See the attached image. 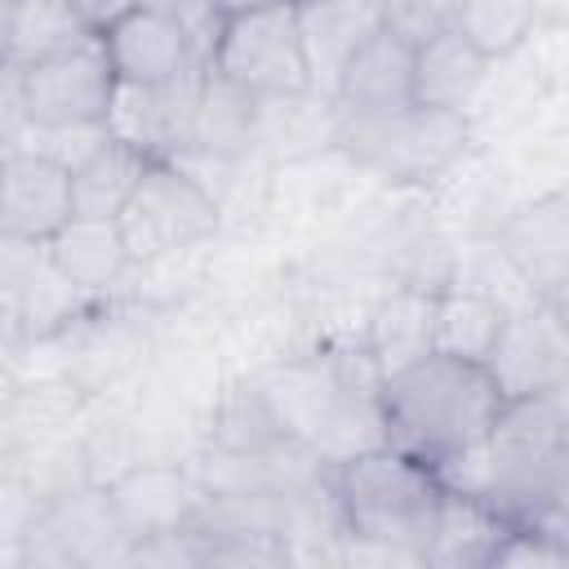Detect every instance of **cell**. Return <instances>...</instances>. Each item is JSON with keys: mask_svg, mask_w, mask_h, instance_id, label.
<instances>
[{"mask_svg": "<svg viewBox=\"0 0 569 569\" xmlns=\"http://www.w3.org/2000/svg\"><path fill=\"white\" fill-rule=\"evenodd\" d=\"M507 409V391L485 360L427 351L378 387L382 440L440 471V480L485 449Z\"/></svg>", "mask_w": 569, "mask_h": 569, "instance_id": "cell-1", "label": "cell"}, {"mask_svg": "<svg viewBox=\"0 0 569 569\" xmlns=\"http://www.w3.org/2000/svg\"><path fill=\"white\" fill-rule=\"evenodd\" d=\"M329 493L342 520V538L378 556L422 565V547L445 502V480L436 467L378 440L333 467Z\"/></svg>", "mask_w": 569, "mask_h": 569, "instance_id": "cell-2", "label": "cell"}, {"mask_svg": "<svg viewBox=\"0 0 569 569\" xmlns=\"http://www.w3.org/2000/svg\"><path fill=\"white\" fill-rule=\"evenodd\" d=\"M333 138L356 164L373 169L382 182L418 187V182L440 178L467 151L471 124H467V111L413 102V107H400L391 116H369V120L338 116Z\"/></svg>", "mask_w": 569, "mask_h": 569, "instance_id": "cell-3", "label": "cell"}, {"mask_svg": "<svg viewBox=\"0 0 569 569\" xmlns=\"http://www.w3.org/2000/svg\"><path fill=\"white\" fill-rule=\"evenodd\" d=\"M213 71L262 102H298L316 89L298 0L231 13L213 53Z\"/></svg>", "mask_w": 569, "mask_h": 569, "instance_id": "cell-4", "label": "cell"}, {"mask_svg": "<svg viewBox=\"0 0 569 569\" xmlns=\"http://www.w3.org/2000/svg\"><path fill=\"white\" fill-rule=\"evenodd\" d=\"M4 71L13 76L22 120L40 133L107 124L116 89H120L102 36H84L80 44H67L40 62L4 67Z\"/></svg>", "mask_w": 569, "mask_h": 569, "instance_id": "cell-5", "label": "cell"}, {"mask_svg": "<svg viewBox=\"0 0 569 569\" xmlns=\"http://www.w3.org/2000/svg\"><path fill=\"white\" fill-rule=\"evenodd\" d=\"M116 222L133 262H160L218 231V200L178 160H151Z\"/></svg>", "mask_w": 569, "mask_h": 569, "instance_id": "cell-6", "label": "cell"}, {"mask_svg": "<svg viewBox=\"0 0 569 569\" xmlns=\"http://www.w3.org/2000/svg\"><path fill=\"white\" fill-rule=\"evenodd\" d=\"M76 218L71 164L27 147L9 151L0 169V231L9 244H49Z\"/></svg>", "mask_w": 569, "mask_h": 569, "instance_id": "cell-7", "label": "cell"}, {"mask_svg": "<svg viewBox=\"0 0 569 569\" xmlns=\"http://www.w3.org/2000/svg\"><path fill=\"white\" fill-rule=\"evenodd\" d=\"M107 502L116 511L120 533L133 547V542H156V538L196 529L209 507V493L178 467L138 462L124 476L107 480Z\"/></svg>", "mask_w": 569, "mask_h": 569, "instance_id": "cell-8", "label": "cell"}, {"mask_svg": "<svg viewBox=\"0 0 569 569\" xmlns=\"http://www.w3.org/2000/svg\"><path fill=\"white\" fill-rule=\"evenodd\" d=\"M102 44L120 84H169L209 67L164 0H147L124 13L111 31H102Z\"/></svg>", "mask_w": 569, "mask_h": 569, "instance_id": "cell-9", "label": "cell"}, {"mask_svg": "<svg viewBox=\"0 0 569 569\" xmlns=\"http://www.w3.org/2000/svg\"><path fill=\"white\" fill-rule=\"evenodd\" d=\"M493 378L502 382L507 400L525 396H556L569 378V333L551 302H538L529 311H511L498 351L489 356Z\"/></svg>", "mask_w": 569, "mask_h": 569, "instance_id": "cell-10", "label": "cell"}, {"mask_svg": "<svg viewBox=\"0 0 569 569\" xmlns=\"http://www.w3.org/2000/svg\"><path fill=\"white\" fill-rule=\"evenodd\" d=\"M204 71H191V76L169 80V84H120L111 116H107V129L116 138L142 147L156 160H178V151L191 147V124H196Z\"/></svg>", "mask_w": 569, "mask_h": 569, "instance_id": "cell-11", "label": "cell"}, {"mask_svg": "<svg viewBox=\"0 0 569 569\" xmlns=\"http://www.w3.org/2000/svg\"><path fill=\"white\" fill-rule=\"evenodd\" d=\"M333 116L342 120H369V116H391L400 107H413V44L382 27L369 36L338 71L329 89Z\"/></svg>", "mask_w": 569, "mask_h": 569, "instance_id": "cell-12", "label": "cell"}, {"mask_svg": "<svg viewBox=\"0 0 569 569\" xmlns=\"http://www.w3.org/2000/svg\"><path fill=\"white\" fill-rule=\"evenodd\" d=\"M498 244L516 276L542 293V302L560 298L569 289V196H547L520 209L502 227Z\"/></svg>", "mask_w": 569, "mask_h": 569, "instance_id": "cell-13", "label": "cell"}, {"mask_svg": "<svg viewBox=\"0 0 569 569\" xmlns=\"http://www.w3.org/2000/svg\"><path fill=\"white\" fill-rule=\"evenodd\" d=\"M511 529H516V520L502 507H493L480 493L445 485V502H440L436 529L422 547V565H445V569L498 565V551L511 538Z\"/></svg>", "mask_w": 569, "mask_h": 569, "instance_id": "cell-14", "label": "cell"}, {"mask_svg": "<svg viewBox=\"0 0 569 569\" xmlns=\"http://www.w3.org/2000/svg\"><path fill=\"white\" fill-rule=\"evenodd\" d=\"M311 76L316 84L333 89L342 62L387 27V0H298Z\"/></svg>", "mask_w": 569, "mask_h": 569, "instance_id": "cell-15", "label": "cell"}, {"mask_svg": "<svg viewBox=\"0 0 569 569\" xmlns=\"http://www.w3.org/2000/svg\"><path fill=\"white\" fill-rule=\"evenodd\" d=\"M493 58L453 31H440L422 44H413V102L422 107H445V111H467V102L480 93Z\"/></svg>", "mask_w": 569, "mask_h": 569, "instance_id": "cell-16", "label": "cell"}, {"mask_svg": "<svg viewBox=\"0 0 569 569\" xmlns=\"http://www.w3.org/2000/svg\"><path fill=\"white\" fill-rule=\"evenodd\" d=\"M436 293H440V284H431V289L405 284L378 302L369 333H365V356L373 360V369L382 378L413 365L418 356L436 351Z\"/></svg>", "mask_w": 569, "mask_h": 569, "instance_id": "cell-17", "label": "cell"}, {"mask_svg": "<svg viewBox=\"0 0 569 569\" xmlns=\"http://www.w3.org/2000/svg\"><path fill=\"white\" fill-rule=\"evenodd\" d=\"M44 253H49L53 271L67 284H76L80 293H102V289H111L133 267V253H129L116 218H84V213H76L44 244Z\"/></svg>", "mask_w": 569, "mask_h": 569, "instance_id": "cell-18", "label": "cell"}, {"mask_svg": "<svg viewBox=\"0 0 569 569\" xmlns=\"http://www.w3.org/2000/svg\"><path fill=\"white\" fill-rule=\"evenodd\" d=\"M262 98H253L249 89L231 84L227 76H218L213 67L200 80V102H196V124H191V147L200 156H240L249 151V142L258 138L262 124Z\"/></svg>", "mask_w": 569, "mask_h": 569, "instance_id": "cell-19", "label": "cell"}, {"mask_svg": "<svg viewBox=\"0 0 569 569\" xmlns=\"http://www.w3.org/2000/svg\"><path fill=\"white\" fill-rule=\"evenodd\" d=\"M156 156H147L142 147L107 133L76 169H71V182H76V213L84 218H120V209L129 204L133 187L142 182V173L151 169Z\"/></svg>", "mask_w": 569, "mask_h": 569, "instance_id": "cell-20", "label": "cell"}, {"mask_svg": "<svg viewBox=\"0 0 569 569\" xmlns=\"http://www.w3.org/2000/svg\"><path fill=\"white\" fill-rule=\"evenodd\" d=\"M0 36H4V67H27L67 44H80L93 31L76 18L67 0H13L0 13Z\"/></svg>", "mask_w": 569, "mask_h": 569, "instance_id": "cell-21", "label": "cell"}, {"mask_svg": "<svg viewBox=\"0 0 569 569\" xmlns=\"http://www.w3.org/2000/svg\"><path fill=\"white\" fill-rule=\"evenodd\" d=\"M511 311L476 289H449L440 284L436 293V351L449 356H467V360H485L498 351V338L507 329Z\"/></svg>", "mask_w": 569, "mask_h": 569, "instance_id": "cell-22", "label": "cell"}, {"mask_svg": "<svg viewBox=\"0 0 569 569\" xmlns=\"http://www.w3.org/2000/svg\"><path fill=\"white\" fill-rule=\"evenodd\" d=\"M533 27H538L533 0H462L458 4V31L471 36L493 62L520 49Z\"/></svg>", "mask_w": 569, "mask_h": 569, "instance_id": "cell-23", "label": "cell"}, {"mask_svg": "<svg viewBox=\"0 0 569 569\" xmlns=\"http://www.w3.org/2000/svg\"><path fill=\"white\" fill-rule=\"evenodd\" d=\"M458 4L462 0H387V27L409 44H422L458 27Z\"/></svg>", "mask_w": 569, "mask_h": 569, "instance_id": "cell-24", "label": "cell"}, {"mask_svg": "<svg viewBox=\"0 0 569 569\" xmlns=\"http://www.w3.org/2000/svg\"><path fill=\"white\" fill-rule=\"evenodd\" d=\"M533 507H565L569 511V422H565L560 445H556V453H551V462L542 471V485H538V502Z\"/></svg>", "mask_w": 569, "mask_h": 569, "instance_id": "cell-25", "label": "cell"}, {"mask_svg": "<svg viewBox=\"0 0 569 569\" xmlns=\"http://www.w3.org/2000/svg\"><path fill=\"white\" fill-rule=\"evenodd\" d=\"M71 9H76V18L93 31V36H102V31H111L124 13H133L138 4H147V0H67Z\"/></svg>", "mask_w": 569, "mask_h": 569, "instance_id": "cell-26", "label": "cell"}, {"mask_svg": "<svg viewBox=\"0 0 569 569\" xmlns=\"http://www.w3.org/2000/svg\"><path fill=\"white\" fill-rule=\"evenodd\" d=\"M533 18L547 27H560L569 22V0H533Z\"/></svg>", "mask_w": 569, "mask_h": 569, "instance_id": "cell-27", "label": "cell"}, {"mask_svg": "<svg viewBox=\"0 0 569 569\" xmlns=\"http://www.w3.org/2000/svg\"><path fill=\"white\" fill-rule=\"evenodd\" d=\"M213 4L231 18V13H249V9H267V4H284V0H213Z\"/></svg>", "mask_w": 569, "mask_h": 569, "instance_id": "cell-28", "label": "cell"}, {"mask_svg": "<svg viewBox=\"0 0 569 569\" xmlns=\"http://www.w3.org/2000/svg\"><path fill=\"white\" fill-rule=\"evenodd\" d=\"M551 307H556V316H560V325H565V333H569V289H565L560 298H551Z\"/></svg>", "mask_w": 569, "mask_h": 569, "instance_id": "cell-29", "label": "cell"}, {"mask_svg": "<svg viewBox=\"0 0 569 569\" xmlns=\"http://www.w3.org/2000/svg\"><path fill=\"white\" fill-rule=\"evenodd\" d=\"M0 4H13V0H0Z\"/></svg>", "mask_w": 569, "mask_h": 569, "instance_id": "cell-30", "label": "cell"}]
</instances>
